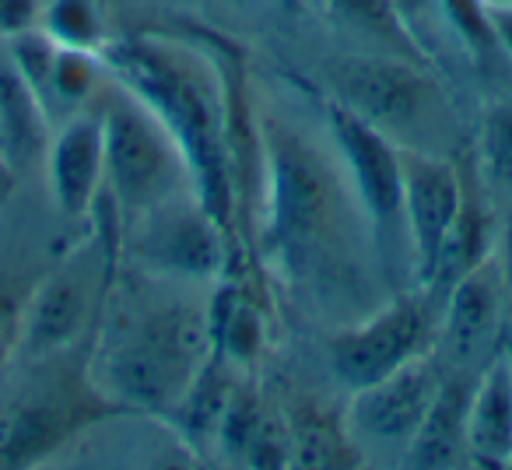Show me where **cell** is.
<instances>
[{"instance_id":"cell-10","label":"cell","mask_w":512,"mask_h":470,"mask_svg":"<svg viewBox=\"0 0 512 470\" xmlns=\"http://www.w3.org/2000/svg\"><path fill=\"white\" fill-rule=\"evenodd\" d=\"M327 130L337 155L348 172V183L362 204L372 235L400 232L404 235V211H400V144L365 116L344 102H327ZM407 239V235H404Z\"/></svg>"},{"instance_id":"cell-3","label":"cell","mask_w":512,"mask_h":470,"mask_svg":"<svg viewBox=\"0 0 512 470\" xmlns=\"http://www.w3.org/2000/svg\"><path fill=\"white\" fill-rule=\"evenodd\" d=\"M260 127V239L267 260L292 281L313 285V278L341 264L351 246V214H365L348 172L334 165L309 137L292 130L285 120L264 113Z\"/></svg>"},{"instance_id":"cell-29","label":"cell","mask_w":512,"mask_h":470,"mask_svg":"<svg viewBox=\"0 0 512 470\" xmlns=\"http://www.w3.org/2000/svg\"><path fill=\"white\" fill-rule=\"evenodd\" d=\"M488 8H505V4H512V0H484Z\"/></svg>"},{"instance_id":"cell-24","label":"cell","mask_w":512,"mask_h":470,"mask_svg":"<svg viewBox=\"0 0 512 470\" xmlns=\"http://www.w3.org/2000/svg\"><path fill=\"white\" fill-rule=\"evenodd\" d=\"M439 11L474 64H495V60H502L484 0H439Z\"/></svg>"},{"instance_id":"cell-30","label":"cell","mask_w":512,"mask_h":470,"mask_svg":"<svg viewBox=\"0 0 512 470\" xmlns=\"http://www.w3.org/2000/svg\"><path fill=\"white\" fill-rule=\"evenodd\" d=\"M0 169H4V165H0Z\"/></svg>"},{"instance_id":"cell-22","label":"cell","mask_w":512,"mask_h":470,"mask_svg":"<svg viewBox=\"0 0 512 470\" xmlns=\"http://www.w3.org/2000/svg\"><path fill=\"white\" fill-rule=\"evenodd\" d=\"M474 165L484 186L498 193H512V99L488 102L477 127Z\"/></svg>"},{"instance_id":"cell-1","label":"cell","mask_w":512,"mask_h":470,"mask_svg":"<svg viewBox=\"0 0 512 470\" xmlns=\"http://www.w3.org/2000/svg\"><path fill=\"white\" fill-rule=\"evenodd\" d=\"M99 57L106 71L148 102L172 130L200 204L235 246L246 183L253 176L246 162H260L256 113H246V95H235V78L214 64V57L165 36H123L102 43Z\"/></svg>"},{"instance_id":"cell-23","label":"cell","mask_w":512,"mask_h":470,"mask_svg":"<svg viewBox=\"0 0 512 470\" xmlns=\"http://www.w3.org/2000/svg\"><path fill=\"white\" fill-rule=\"evenodd\" d=\"M39 29L60 46L74 50H102V25L92 0H46Z\"/></svg>"},{"instance_id":"cell-11","label":"cell","mask_w":512,"mask_h":470,"mask_svg":"<svg viewBox=\"0 0 512 470\" xmlns=\"http://www.w3.org/2000/svg\"><path fill=\"white\" fill-rule=\"evenodd\" d=\"M337 102L355 109L358 116L390 134L421 127L432 113L435 85L414 60H348L334 71ZM400 144V141H397Z\"/></svg>"},{"instance_id":"cell-27","label":"cell","mask_w":512,"mask_h":470,"mask_svg":"<svg viewBox=\"0 0 512 470\" xmlns=\"http://www.w3.org/2000/svg\"><path fill=\"white\" fill-rule=\"evenodd\" d=\"M488 18H491L498 53H502V60L512 64V4H505V8H488Z\"/></svg>"},{"instance_id":"cell-18","label":"cell","mask_w":512,"mask_h":470,"mask_svg":"<svg viewBox=\"0 0 512 470\" xmlns=\"http://www.w3.org/2000/svg\"><path fill=\"white\" fill-rule=\"evenodd\" d=\"M207 334H211V358L225 362L235 372H253L267 344V316L256 295L239 281H214L207 299Z\"/></svg>"},{"instance_id":"cell-26","label":"cell","mask_w":512,"mask_h":470,"mask_svg":"<svg viewBox=\"0 0 512 470\" xmlns=\"http://www.w3.org/2000/svg\"><path fill=\"white\" fill-rule=\"evenodd\" d=\"M43 4L39 0H0V36L15 39L29 29H39Z\"/></svg>"},{"instance_id":"cell-28","label":"cell","mask_w":512,"mask_h":470,"mask_svg":"<svg viewBox=\"0 0 512 470\" xmlns=\"http://www.w3.org/2000/svg\"><path fill=\"white\" fill-rule=\"evenodd\" d=\"M498 355H502L505 362H512V292L505 295L502 327H498Z\"/></svg>"},{"instance_id":"cell-4","label":"cell","mask_w":512,"mask_h":470,"mask_svg":"<svg viewBox=\"0 0 512 470\" xmlns=\"http://www.w3.org/2000/svg\"><path fill=\"white\" fill-rule=\"evenodd\" d=\"M106 144V190L113 214L130 225L151 207L193 190V176L179 141L144 99L109 74L95 95Z\"/></svg>"},{"instance_id":"cell-25","label":"cell","mask_w":512,"mask_h":470,"mask_svg":"<svg viewBox=\"0 0 512 470\" xmlns=\"http://www.w3.org/2000/svg\"><path fill=\"white\" fill-rule=\"evenodd\" d=\"M22 313H25V295L0 288V369L15 362L18 341H22Z\"/></svg>"},{"instance_id":"cell-7","label":"cell","mask_w":512,"mask_h":470,"mask_svg":"<svg viewBox=\"0 0 512 470\" xmlns=\"http://www.w3.org/2000/svg\"><path fill=\"white\" fill-rule=\"evenodd\" d=\"M109 285H113V253L106 250H78L57 271L39 278L25 292L18 362L78 351L99 323Z\"/></svg>"},{"instance_id":"cell-8","label":"cell","mask_w":512,"mask_h":470,"mask_svg":"<svg viewBox=\"0 0 512 470\" xmlns=\"http://www.w3.org/2000/svg\"><path fill=\"white\" fill-rule=\"evenodd\" d=\"M123 239L134 267L151 278L214 285L232 267V243L197 193H179L151 207L148 214L130 221Z\"/></svg>"},{"instance_id":"cell-13","label":"cell","mask_w":512,"mask_h":470,"mask_svg":"<svg viewBox=\"0 0 512 470\" xmlns=\"http://www.w3.org/2000/svg\"><path fill=\"white\" fill-rule=\"evenodd\" d=\"M505 295H509V281H505L498 253L484 257L442 292L439 348H446L449 358L460 362L456 369L481 372L498 355Z\"/></svg>"},{"instance_id":"cell-20","label":"cell","mask_w":512,"mask_h":470,"mask_svg":"<svg viewBox=\"0 0 512 470\" xmlns=\"http://www.w3.org/2000/svg\"><path fill=\"white\" fill-rule=\"evenodd\" d=\"M285 425L292 467H358L362 463V446L351 435L344 414H334L320 404H302Z\"/></svg>"},{"instance_id":"cell-17","label":"cell","mask_w":512,"mask_h":470,"mask_svg":"<svg viewBox=\"0 0 512 470\" xmlns=\"http://www.w3.org/2000/svg\"><path fill=\"white\" fill-rule=\"evenodd\" d=\"M467 463L484 470L512 467V362L502 355L477 372L470 393Z\"/></svg>"},{"instance_id":"cell-16","label":"cell","mask_w":512,"mask_h":470,"mask_svg":"<svg viewBox=\"0 0 512 470\" xmlns=\"http://www.w3.org/2000/svg\"><path fill=\"white\" fill-rule=\"evenodd\" d=\"M477 372H442V383L432 397L425 421L407 446V460L421 470H449L467 463V411Z\"/></svg>"},{"instance_id":"cell-21","label":"cell","mask_w":512,"mask_h":470,"mask_svg":"<svg viewBox=\"0 0 512 470\" xmlns=\"http://www.w3.org/2000/svg\"><path fill=\"white\" fill-rule=\"evenodd\" d=\"M316 4H320L330 18H337V22H344V25H351V29L365 32V36L379 39V43L393 46L404 60L421 64V60L428 57L418 39L411 36V29L404 25V18H400L393 0H316Z\"/></svg>"},{"instance_id":"cell-12","label":"cell","mask_w":512,"mask_h":470,"mask_svg":"<svg viewBox=\"0 0 512 470\" xmlns=\"http://www.w3.org/2000/svg\"><path fill=\"white\" fill-rule=\"evenodd\" d=\"M442 383L432 355L376 379V383L351 390L355 397L344 407V418L358 446H411L414 432L425 421L432 397Z\"/></svg>"},{"instance_id":"cell-2","label":"cell","mask_w":512,"mask_h":470,"mask_svg":"<svg viewBox=\"0 0 512 470\" xmlns=\"http://www.w3.org/2000/svg\"><path fill=\"white\" fill-rule=\"evenodd\" d=\"M158 285L162 278L151 274H144V288L113 281L88 337V376L123 414L169 418L211 358L207 306Z\"/></svg>"},{"instance_id":"cell-19","label":"cell","mask_w":512,"mask_h":470,"mask_svg":"<svg viewBox=\"0 0 512 470\" xmlns=\"http://www.w3.org/2000/svg\"><path fill=\"white\" fill-rule=\"evenodd\" d=\"M225 460L246 463V467H285L292 449H288V425L278 414L267 411L253 390L235 386L228 411L218 428V446Z\"/></svg>"},{"instance_id":"cell-5","label":"cell","mask_w":512,"mask_h":470,"mask_svg":"<svg viewBox=\"0 0 512 470\" xmlns=\"http://www.w3.org/2000/svg\"><path fill=\"white\" fill-rule=\"evenodd\" d=\"M22 362L29 376L11 397L0 400V467L36 463L81 428L123 414L92 383L85 358L78 369H57L60 355L22 358Z\"/></svg>"},{"instance_id":"cell-15","label":"cell","mask_w":512,"mask_h":470,"mask_svg":"<svg viewBox=\"0 0 512 470\" xmlns=\"http://www.w3.org/2000/svg\"><path fill=\"white\" fill-rule=\"evenodd\" d=\"M53 130L57 123L46 113L36 88L22 78L11 57H0V165L11 176L43 165Z\"/></svg>"},{"instance_id":"cell-14","label":"cell","mask_w":512,"mask_h":470,"mask_svg":"<svg viewBox=\"0 0 512 470\" xmlns=\"http://www.w3.org/2000/svg\"><path fill=\"white\" fill-rule=\"evenodd\" d=\"M43 172L53 207L67 221L92 218L106 186V144H102V116L95 102L57 123L43 158Z\"/></svg>"},{"instance_id":"cell-6","label":"cell","mask_w":512,"mask_h":470,"mask_svg":"<svg viewBox=\"0 0 512 470\" xmlns=\"http://www.w3.org/2000/svg\"><path fill=\"white\" fill-rule=\"evenodd\" d=\"M442 334V292L418 288L411 295H397L386 306L358 316L341 327L327 344L334 376L348 390L376 383L418 358L435 355Z\"/></svg>"},{"instance_id":"cell-9","label":"cell","mask_w":512,"mask_h":470,"mask_svg":"<svg viewBox=\"0 0 512 470\" xmlns=\"http://www.w3.org/2000/svg\"><path fill=\"white\" fill-rule=\"evenodd\" d=\"M463 197V165L400 144V211L411 250V267L421 288L435 285L442 250L453 232Z\"/></svg>"}]
</instances>
